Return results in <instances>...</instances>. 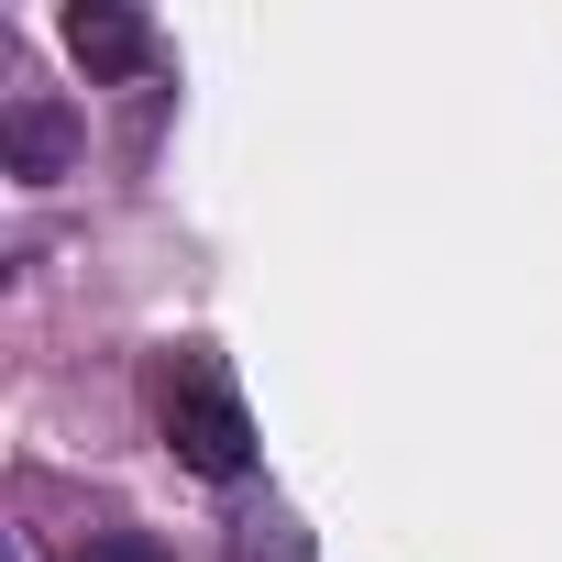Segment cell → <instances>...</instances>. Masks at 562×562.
<instances>
[{"instance_id":"cell-1","label":"cell","mask_w":562,"mask_h":562,"mask_svg":"<svg viewBox=\"0 0 562 562\" xmlns=\"http://www.w3.org/2000/svg\"><path fill=\"white\" fill-rule=\"evenodd\" d=\"M155 419H166V452L188 474H210V485H243L254 474V408H243V386H232L221 353H166Z\"/></svg>"},{"instance_id":"cell-3","label":"cell","mask_w":562,"mask_h":562,"mask_svg":"<svg viewBox=\"0 0 562 562\" xmlns=\"http://www.w3.org/2000/svg\"><path fill=\"white\" fill-rule=\"evenodd\" d=\"M0 155H12L23 188H56V177L78 166V122H67V100H45V89L0 100Z\"/></svg>"},{"instance_id":"cell-4","label":"cell","mask_w":562,"mask_h":562,"mask_svg":"<svg viewBox=\"0 0 562 562\" xmlns=\"http://www.w3.org/2000/svg\"><path fill=\"white\" fill-rule=\"evenodd\" d=\"M67 562H177V551H166L155 529H89V540H78Z\"/></svg>"},{"instance_id":"cell-2","label":"cell","mask_w":562,"mask_h":562,"mask_svg":"<svg viewBox=\"0 0 562 562\" xmlns=\"http://www.w3.org/2000/svg\"><path fill=\"white\" fill-rule=\"evenodd\" d=\"M67 56L100 89H133V78H155V23L133 12V0H78L67 12Z\"/></svg>"}]
</instances>
